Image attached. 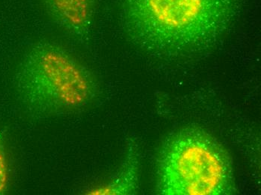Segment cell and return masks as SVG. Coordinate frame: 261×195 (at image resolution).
I'll use <instances>...</instances> for the list:
<instances>
[{
	"label": "cell",
	"instance_id": "6da1fadb",
	"mask_svg": "<svg viewBox=\"0 0 261 195\" xmlns=\"http://www.w3.org/2000/svg\"><path fill=\"white\" fill-rule=\"evenodd\" d=\"M244 0H122L121 20L130 41L151 54L182 60L220 42Z\"/></svg>",
	"mask_w": 261,
	"mask_h": 195
},
{
	"label": "cell",
	"instance_id": "7a4b0ae2",
	"mask_svg": "<svg viewBox=\"0 0 261 195\" xmlns=\"http://www.w3.org/2000/svg\"><path fill=\"white\" fill-rule=\"evenodd\" d=\"M14 88L27 114L45 119L82 110L98 94L91 71L64 47L36 43L22 58Z\"/></svg>",
	"mask_w": 261,
	"mask_h": 195
},
{
	"label": "cell",
	"instance_id": "3957f363",
	"mask_svg": "<svg viewBox=\"0 0 261 195\" xmlns=\"http://www.w3.org/2000/svg\"><path fill=\"white\" fill-rule=\"evenodd\" d=\"M157 190L164 195H222L234 190L227 150L201 128L186 127L170 134L157 160Z\"/></svg>",
	"mask_w": 261,
	"mask_h": 195
},
{
	"label": "cell",
	"instance_id": "277c9868",
	"mask_svg": "<svg viewBox=\"0 0 261 195\" xmlns=\"http://www.w3.org/2000/svg\"><path fill=\"white\" fill-rule=\"evenodd\" d=\"M47 13L66 33L79 40L90 36L94 0H42Z\"/></svg>",
	"mask_w": 261,
	"mask_h": 195
},
{
	"label": "cell",
	"instance_id": "5b68a950",
	"mask_svg": "<svg viewBox=\"0 0 261 195\" xmlns=\"http://www.w3.org/2000/svg\"><path fill=\"white\" fill-rule=\"evenodd\" d=\"M139 174L138 147L134 141L128 145L122 165L114 178L101 186L84 191L92 195H126L136 193Z\"/></svg>",
	"mask_w": 261,
	"mask_h": 195
},
{
	"label": "cell",
	"instance_id": "8992f818",
	"mask_svg": "<svg viewBox=\"0 0 261 195\" xmlns=\"http://www.w3.org/2000/svg\"><path fill=\"white\" fill-rule=\"evenodd\" d=\"M10 185V166L7 153L0 144V195L7 192Z\"/></svg>",
	"mask_w": 261,
	"mask_h": 195
}]
</instances>
